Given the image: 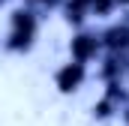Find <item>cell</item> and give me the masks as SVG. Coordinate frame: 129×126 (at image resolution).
Wrapping results in <instances>:
<instances>
[{
  "instance_id": "7",
  "label": "cell",
  "mask_w": 129,
  "mask_h": 126,
  "mask_svg": "<svg viewBox=\"0 0 129 126\" xmlns=\"http://www.w3.org/2000/svg\"><path fill=\"white\" fill-rule=\"evenodd\" d=\"M114 6H120V9H129V0H114Z\"/></svg>"
},
{
  "instance_id": "2",
  "label": "cell",
  "mask_w": 129,
  "mask_h": 126,
  "mask_svg": "<svg viewBox=\"0 0 129 126\" xmlns=\"http://www.w3.org/2000/svg\"><path fill=\"white\" fill-rule=\"evenodd\" d=\"M102 54V39H99V30H90V27H81V30L72 33L69 39V60H78V63H87L96 60Z\"/></svg>"
},
{
  "instance_id": "1",
  "label": "cell",
  "mask_w": 129,
  "mask_h": 126,
  "mask_svg": "<svg viewBox=\"0 0 129 126\" xmlns=\"http://www.w3.org/2000/svg\"><path fill=\"white\" fill-rule=\"evenodd\" d=\"M36 36H39V12L21 3L9 12V30H6V51L12 54H27L33 45H36Z\"/></svg>"
},
{
  "instance_id": "4",
  "label": "cell",
  "mask_w": 129,
  "mask_h": 126,
  "mask_svg": "<svg viewBox=\"0 0 129 126\" xmlns=\"http://www.w3.org/2000/svg\"><path fill=\"white\" fill-rule=\"evenodd\" d=\"M99 39H102V51H129V15L102 27Z\"/></svg>"
},
{
  "instance_id": "6",
  "label": "cell",
  "mask_w": 129,
  "mask_h": 126,
  "mask_svg": "<svg viewBox=\"0 0 129 126\" xmlns=\"http://www.w3.org/2000/svg\"><path fill=\"white\" fill-rule=\"evenodd\" d=\"M24 3H27V6H33V9H36V6H45V9L60 6V0H24Z\"/></svg>"
},
{
  "instance_id": "3",
  "label": "cell",
  "mask_w": 129,
  "mask_h": 126,
  "mask_svg": "<svg viewBox=\"0 0 129 126\" xmlns=\"http://www.w3.org/2000/svg\"><path fill=\"white\" fill-rule=\"evenodd\" d=\"M84 81H87V66H84V63H78V60L60 63V66H57V72H54V87H57L63 96L81 90V87H84Z\"/></svg>"
},
{
  "instance_id": "5",
  "label": "cell",
  "mask_w": 129,
  "mask_h": 126,
  "mask_svg": "<svg viewBox=\"0 0 129 126\" xmlns=\"http://www.w3.org/2000/svg\"><path fill=\"white\" fill-rule=\"evenodd\" d=\"M90 111H93V117H96V120H108V117L120 114V108H117L108 96H99L96 102H93V108H90Z\"/></svg>"
}]
</instances>
